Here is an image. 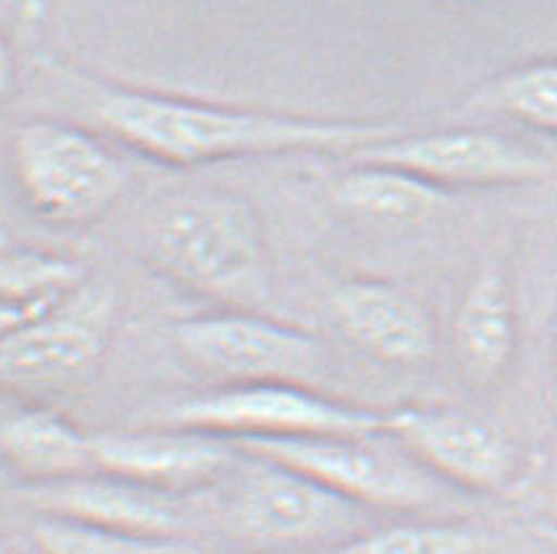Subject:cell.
Wrapping results in <instances>:
<instances>
[{
  "instance_id": "cell-23",
  "label": "cell",
  "mask_w": 557,
  "mask_h": 554,
  "mask_svg": "<svg viewBox=\"0 0 557 554\" xmlns=\"http://www.w3.org/2000/svg\"><path fill=\"white\" fill-rule=\"evenodd\" d=\"M529 531L540 544L557 554V520H529Z\"/></svg>"
},
{
  "instance_id": "cell-8",
  "label": "cell",
  "mask_w": 557,
  "mask_h": 554,
  "mask_svg": "<svg viewBox=\"0 0 557 554\" xmlns=\"http://www.w3.org/2000/svg\"><path fill=\"white\" fill-rule=\"evenodd\" d=\"M176 343L194 364L231 385H309L325 369V348L307 330L246 312L199 314L176 325Z\"/></svg>"
},
{
  "instance_id": "cell-2",
  "label": "cell",
  "mask_w": 557,
  "mask_h": 554,
  "mask_svg": "<svg viewBox=\"0 0 557 554\" xmlns=\"http://www.w3.org/2000/svg\"><path fill=\"white\" fill-rule=\"evenodd\" d=\"M220 515L238 539L264 554H325L374 528L367 507L246 453L228 476Z\"/></svg>"
},
{
  "instance_id": "cell-4",
  "label": "cell",
  "mask_w": 557,
  "mask_h": 554,
  "mask_svg": "<svg viewBox=\"0 0 557 554\" xmlns=\"http://www.w3.org/2000/svg\"><path fill=\"white\" fill-rule=\"evenodd\" d=\"M154 427L202 431L228 442L377 437L385 435V414L343 403L309 385L246 382L168 405L154 416Z\"/></svg>"
},
{
  "instance_id": "cell-25",
  "label": "cell",
  "mask_w": 557,
  "mask_h": 554,
  "mask_svg": "<svg viewBox=\"0 0 557 554\" xmlns=\"http://www.w3.org/2000/svg\"><path fill=\"white\" fill-rule=\"evenodd\" d=\"M0 554H11V552H9V550H5V546H3V544H0Z\"/></svg>"
},
{
  "instance_id": "cell-21",
  "label": "cell",
  "mask_w": 557,
  "mask_h": 554,
  "mask_svg": "<svg viewBox=\"0 0 557 554\" xmlns=\"http://www.w3.org/2000/svg\"><path fill=\"white\" fill-rule=\"evenodd\" d=\"M527 498L534 505L531 520H557V457L547 466L540 484H531Z\"/></svg>"
},
{
  "instance_id": "cell-14",
  "label": "cell",
  "mask_w": 557,
  "mask_h": 554,
  "mask_svg": "<svg viewBox=\"0 0 557 554\" xmlns=\"http://www.w3.org/2000/svg\"><path fill=\"white\" fill-rule=\"evenodd\" d=\"M453 351L476 388H492L508 375L518 351V312L500 269L479 273L466 291L453 319Z\"/></svg>"
},
{
  "instance_id": "cell-17",
  "label": "cell",
  "mask_w": 557,
  "mask_h": 554,
  "mask_svg": "<svg viewBox=\"0 0 557 554\" xmlns=\"http://www.w3.org/2000/svg\"><path fill=\"white\" fill-rule=\"evenodd\" d=\"M492 537L466 520H406L374 526L325 554H490Z\"/></svg>"
},
{
  "instance_id": "cell-9",
  "label": "cell",
  "mask_w": 557,
  "mask_h": 554,
  "mask_svg": "<svg viewBox=\"0 0 557 554\" xmlns=\"http://www.w3.org/2000/svg\"><path fill=\"white\" fill-rule=\"evenodd\" d=\"M385 435L456 492L518 489L516 444L490 418L458 408L406 405L385 414Z\"/></svg>"
},
{
  "instance_id": "cell-10",
  "label": "cell",
  "mask_w": 557,
  "mask_h": 554,
  "mask_svg": "<svg viewBox=\"0 0 557 554\" xmlns=\"http://www.w3.org/2000/svg\"><path fill=\"white\" fill-rule=\"evenodd\" d=\"M351 163L385 165L411 173L440 189L523 186L553 176V163L518 141L490 131L398 134L348 154Z\"/></svg>"
},
{
  "instance_id": "cell-1",
  "label": "cell",
  "mask_w": 557,
  "mask_h": 554,
  "mask_svg": "<svg viewBox=\"0 0 557 554\" xmlns=\"http://www.w3.org/2000/svg\"><path fill=\"white\" fill-rule=\"evenodd\" d=\"M92 113L123 144L178 167L288 152H338L348 158L404 134L391 121L249 111L132 87H97Z\"/></svg>"
},
{
  "instance_id": "cell-19",
  "label": "cell",
  "mask_w": 557,
  "mask_h": 554,
  "mask_svg": "<svg viewBox=\"0 0 557 554\" xmlns=\"http://www.w3.org/2000/svg\"><path fill=\"white\" fill-rule=\"evenodd\" d=\"M82 282V264L66 256L42 251H0V304L50 306Z\"/></svg>"
},
{
  "instance_id": "cell-13",
  "label": "cell",
  "mask_w": 557,
  "mask_h": 554,
  "mask_svg": "<svg viewBox=\"0 0 557 554\" xmlns=\"http://www.w3.org/2000/svg\"><path fill=\"white\" fill-rule=\"evenodd\" d=\"M335 322L361 351L395 366H419L435 356L437 330L417 295L385 280L341 282L330 299Z\"/></svg>"
},
{
  "instance_id": "cell-12",
  "label": "cell",
  "mask_w": 557,
  "mask_h": 554,
  "mask_svg": "<svg viewBox=\"0 0 557 554\" xmlns=\"http://www.w3.org/2000/svg\"><path fill=\"white\" fill-rule=\"evenodd\" d=\"M22 500L37 515L74 518L152 539L186 541L199 518L191 494L163 492L97 471L48 484H27Z\"/></svg>"
},
{
  "instance_id": "cell-6",
  "label": "cell",
  "mask_w": 557,
  "mask_h": 554,
  "mask_svg": "<svg viewBox=\"0 0 557 554\" xmlns=\"http://www.w3.org/2000/svg\"><path fill=\"white\" fill-rule=\"evenodd\" d=\"M11 160L29 207L58 225L100 221L126 189L121 160L92 134L58 121L18 126Z\"/></svg>"
},
{
  "instance_id": "cell-16",
  "label": "cell",
  "mask_w": 557,
  "mask_h": 554,
  "mask_svg": "<svg viewBox=\"0 0 557 554\" xmlns=\"http://www.w3.org/2000/svg\"><path fill=\"white\" fill-rule=\"evenodd\" d=\"M341 207L374 223H424L445 204V189L398 167L359 165L335 184Z\"/></svg>"
},
{
  "instance_id": "cell-11",
  "label": "cell",
  "mask_w": 557,
  "mask_h": 554,
  "mask_svg": "<svg viewBox=\"0 0 557 554\" xmlns=\"http://www.w3.org/2000/svg\"><path fill=\"white\" fill-rule=\"evenodd\" d=\"M95 471L176 494H197L228 479L242 450L202 431L152 427L92 435Z\"/></svg>"
},
{
  "instance_id": "cell-7",
  "label": "cell",
  "mask_w": 557,
  "mask_h": 554,
  "mask_svg": "<svg viewBox=\"0 0 557 554\" xmlns=\"http://www.w3.org/2000/svg\"><path fill=\"white\" fill-rule=\"evenodd\" d=\"M115 306L113 288L82 282L42 314L0 335V388L58 392L79 385L106 353Z\"/></svg>"
},
{
  "instance_id": "cell-20",
  "label": "cell",
  "mask_w": 557,
  "mask_h": 554,
  "mask_svg": "<svg viewBox=\"0 0 557 554\" xmlns=\"http://www.w3.org/2000/svg\"><path fill=\"white\" fill-rule=\"evenodd\" d=\"M484 105L536 131L557 134V63H540L505 76L484 95Z\"/></svg>"
},
{
  "instance_id": "cell-5",
  "label": "cell",
  "mask_w": 557,
  "mask_h": 554,
  "mask_svg": "<svg viewBox=\"0 0 557 554\" xmlns=\"http://www.w3.org/2000/svg\"><path fill=\"white\" fill-rule=\"evenodd\" d=\"M154 262L197 291L236 299L262 282V234L255 212L223 191L176 197L150 225Z\"/></svg>"
},
{
  "instance_id": "cell-24",
  "label": "cell",
  "mask_w": 557,
  "mask_h": 554,
  "mask_svg": "<svg viewBox=\"0 0 557 554\" xmlns=\"http://www.w3.org/2000/svg\"><path fill=\"white\" fill-rule=\"evenodd\" d=\"M553 356H555V382H557V317H555V343H553Z\"/></svg>"
},
{
  "instance_id": "cell-22",
  "label": "cell",
  "mask_w": 557,
  "mask_h": 554,
  "mask_svg": "<svg viewBox=\"0 0 557 554\" xmlns=\"http://www.w3.org/2000/svg\"><path fill=\"white\" fill-rule=\"evenodd\" d=\"M14 84H16L14 55H11L9 45H5L3 37H0V102L14 92Z\"/></svg>"
},
{
  "instance_id": "cell-18",
  "label": "cell",
  "mask_w": 557,
  "mask_h": 554,
  "mask_svg": "<svg viewBox=\"0 0 557 554\" xmlns=\"http://www.w3.org/2000/svg\"><path fill=\"white\" fill-rule=\"evenodd\" d=\"M29 537L40 554H199L189 541L136 537L58 515H37Z\"/></svg>"
},
{
  "instance_id": "cell-3",
  "label": "cell",
  "mask_w": 557,
  "mask_h": 554,
  "mask_svg": "<svg viewBox=\"0 0 557 554\" xmlns=\"http://www.w3.org/2000/svg\"><path fill=\"white\" fill-rule=\"evenodd\" d=\"M380 437H296L233 442L251 457L307 476L367 511L430 513L456 505V489L430 474L398 442Z\"/></svg>"
},
{
  "instance_id": "cell-15",
  "label": "cell",
  "mask_w": 557,
  "mask_h": 554,
  "mask_svg": "<svg viewBox=\"0 0 557 554\" xmlns=\"http://www.w3.org/2000/svg\"><path fill=\"white\" fill-rule=\"evenodd\" d=\"M0 457L29 484L95 474L92 435L42 408H18L0 418Z\"/></svg>"
}]
</instances>
